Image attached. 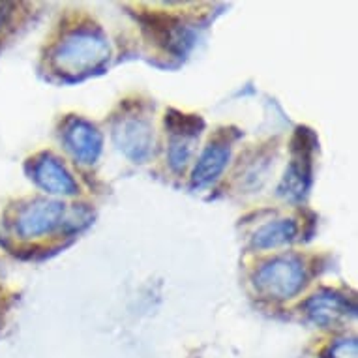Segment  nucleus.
<instances>
[{
    "label": "nucleus",
    "instance_id": "14",
    "mask_svg": "<svg viewBox=\"0 0 358 358\" xmlns=\"http://www.w3.org/2000/svg\"><path fill=\"white\" fill-rule=\"evenodd\" d=\"M323 358H358L357 340H340L330 345Z\"/></svg>",
    "mask_w": 358,
    "mask_h": 358
},
{
    "label": "nucleus",
    "instance_id": "9",
    "mask_svg": "<svg viewBox=\"0 0 358 358\" xmlns=\"http://www.w3.org/2000/svg\"><path fill=\"white\" fill-rule=\"evenodd\" d=\"M139 23L143 24L145 34L164 49L180 51L182 49V36H180V21L173 15L165 13L145 12L137 15Z\"/></svg>",
    "mask_w": 358,
    "mask_h": 358
},
{
    "label": "nucleus",
    "instance_id": "1",
    "mask_svg": "<svg viewBox=\"0 0 358 358\" xmlns=\"http://www.w3.org/2000/svg\"><path fill=\"white\" fill-rule=\"evenodd\" d=\"M109 60V43L98 30L83 29L60 41L53 53L55 70L62 76L79 77L98 70Z\"/></svg>",
    "mask_w": 358,
    "mask_h": 358
},
{
    "label": "nucleus",
    "instance_id": "8",
    "mask_svg": "<svg viewBox=\"0 0 358 358\" xmlns=\"http://www.w3.org/2000/svg\"><path fill=\"white\" fill-rule=\"evenodd\" d=\"M32 178L41 189L53 195H76L77 184L66 167L51 154H41L32 165Z\"/></svg>",
    "mask_w": 358,
    "mask_h": 358
},
{
    "label": "nucleus",
    "instance_id": "13",
    "mask_svg": "<svg viewBox=\"0 0 358 358\" xmlns=\"http://www.w3.org/2000/svg\"><path fill=\"white\" fill-rule=\"evenodd\" d=\"M192 139H178V137H171L169 147V164L175 171H182L186 167L192 154Z\"/></svg>",
    "mask_w": 358,
    "mask_h": 358
},
{
    "label": "nucleus",
    "instance_id": "4",
    "mask_svg": "<svg viewBox=\"0 0 358 358\" xmlns=\"http://www.w3.org/2000/svg\"><path fill=\"white\" fill-rule=\"evenodd\" d=\"M66 208L59 201H34L17 214L15 231L23 238H36L62 227Z\"/></svg>",
    "mask_w": 358,
    "mask_h": 358
},
{
    "label": "nucleus",
    "instance_id": "15",
    "mask_svg": "<svg viewBox=\"0 0 358 358\" xmlns=\"http://www.w3.org/2000/svg\"><path fill=\"white\" fill-rule=\"evenodd\" d=\"M6 4H0V27L6 23L8 15H10V12H6Z\"/></svg>",
    "mask_w": 358,
    "mask_h": 358
},
{
    "label": "nucleus",
    "instance_id": "7",
    "mask_svg": "<svg viewBox=\"0 0 358 358\" xmlns=\"http://www.w3.org/2000/svg\"><path fill=\"white\" fill-rule=\"evenodd\" d=\"M308 315L323 327H336L357 315V308L351 300L336 291H319L304 304Z\"/></svg>",
    "mask_w": 358,
    "mask_h": 358
},
{
    "label": "nucleus",
    "instance_id": "10",
    "mask_svg": "<svg viewBox=\"0 0 358 358\" xmlns=\"http://www.w3.org/2000/svg\"><path fill=\"white\" fill-rule=\"evenodd\" d=\"M231 150L227 145H220V143H210L205 148V152L201 154V158L197 159L194 173H192V184L197 188L208 186L214 182L217 176L222 175L225 165L229 162Z\"/></svg>",
    "mask_w": 358,
    "mask_h": 358
},
{
    "label": "nucleus",
    "instance_id": "3",
    "mask_svg": "<svg viewBox=\"0 0 358 358\" xmlns=\"http://www.w3.org/2000/svg\"><path fill=\"white\" fill-rule=\"evenodd\" d=\"M315 147H317V139L311 134V129H296L293 141H291L293 162L278 186V194L282 197L291 201H299L304 197L311 182V156H313Z\"/></svg>",
    "mask_w": 358,
    "mask_h": 358
},
{
    "label": "nucleus",
    "instance_id": "11",
    "mask_svg": "<svg viewBox=\"0 0 358 358\" xmlns=\"http://www.w3.org/2000/svg\"><path fill=\"white\" fill-rule=\"evenodd\" d=\"M299 233V227L293 220H278V222L266 223L264 227L255 233L253 236V246L259 250H271V248L283 246L294 241Z\"/></svg>",
    "mask_w": 358,
    "mask_h": 358
},
{
    "label": "nucleus",
    "instance_id": "2",
    "mask_svg": "<svg viewBox=\"0 0 358 358\" xmlns=\"http://www.w3.org/2000/svg\"><path fill=\"white\" fill-rule=\"evenodd\" d=\"M255 287L259 293L274 300L293 299L306 283L304 266L296 257H276L255 272Z\"/></svg>",
    "mask_w": 358,
    "mask_h": 358
},
{
    "label": "nucleus",
    "instance_id": "12",
    "mask_svg": "<svg viewBox=\"0 0 358 358\" xmlns=\"http://www.w3.org/2000/svg\"><path fill=\"white\" fill-rule=\"evenodd\" d=\"M165 128L171 131V137L194 141L205 128V120L197 115H184L180 111L169 109L165 115Z\"/></svg>",
    "mask_w": 358,
    "mask_h": 358
},
{
    "label": "nucleus",
    "instance_id": "6",
    "mask_svg": "<svg viewBox=\"0 0 358 358\" xmlns=\"http://www.w3.org/2000/svg\"><path fill=\"white\" fill-rule=\"evenodd\" d=\"M62 141L79 164L92 165L100 158L101 134L96 126L83 118H71L70 122L66 124Z\"/></svg>",
    "mask_w": 358,
    "mask_h": 358
},
{
    "label": "nucleus",
    "instance_id": "5",
    "mask_svg": "<svg viewBox=\"0 0 358 358\" xmlns=\"http://www.w3.org/2000/svg\"><path fill=\"white\" fill-rule=\"evenodd\" d=\"M113 141L126 158L143 164L152 154V126L141 117L120 118L113 129Z\"/></svg>",
    "mask_w": 358,
    "mask_h": 358
}]
</instances>
